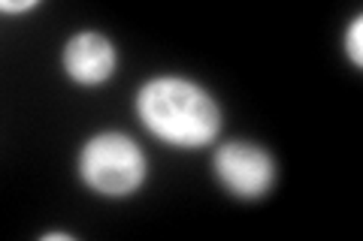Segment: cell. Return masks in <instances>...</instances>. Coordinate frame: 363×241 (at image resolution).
Instances as JSON below:
<instances>
[{
    "mask_svg": "<svg viewBox=\"0 0 363 241\" xmlns=\"http://www.w3.org/2000/svg\"><path fill=\"white\" fill-rule=\"evenodd\" d=\"M145 130L173 148L209 145L221 130V112L200 85L179 76H157L136 94Z\"/></svg>",
    "mask_w": 363,
    "mask_h": 241,
    "instance_id": "6da1fadb",
    "label": "cell"
},
{
    "mask_svg": "<svg viewBox=\"0 0 363 241\" xmlns=\"http://www.w3.org/2000/svg\"><path fill=\"white\" fill-rule=\"evenodd\" d=\"M79 175L94 193L128 196L145 181V154L130 136L100 133L79 154Z\"/></svg>",
    "mask_w": 363,
    "mask_h": 241,
    "instance_id": "7a4b0ae2",
    "label": "cell"
},
{
    "mask_svg": "<svg viewBox=\"0 0 363 241\" xmlns=\"http://www.w3.org/2000/svg\"><path fill=\"white\" fill-rule=\"evenodd\" d=\"M215 175L240 199H257L276 184V163L260 145L227 142L215 151Z\"/></svg>",
    "mask_w": 363,
    "mask_h": 241,
    "instance_id": "3957f363",
    "label": "cell"
},
{
    "mask_svg": "<svg viewBox=\"0 0 363 241\" xmlns=\"http://www.w3.org/2000/svg\"><path fill=\"white\" fill-rule=\"evenodd\" d=\"M64 70L79 85H104L116 73V45L94 30L76 33L64 45Z\"/></svg>",
    "mask_w": 363,
    "mask_h": 241,
    "instance_id": "277c9868",
    "label": "cell"
},
{
    "mask_svg": "<svg viewBox=\"0 0 363 241\" xmlns=\"http://www.w3.org/2000/svg\"><path fill=\"white\" fill-rule=\"evenodd\" d=\"M345 52L351 57V64L354 66H363V18L357 16L351 21V28L345 33Z\"/></svg>",
    "mask_w": 363,
    "mask_h": 241,
    "instance_id": "5b68a950",
    "label": "cell"
},
{
    "mask_svg": "<svg viewBox=\"0 0 363 241\" xmlns=\"http://www.w3.org/2000/svg\"><path fill=\"white\" fill-rule=\"evenodd\" d=\"M33 6H40V0H4V4H0L4 13H28Z\"/></svg>",
    "mask_w": 363,
    "mask_h": 241,
    "instance_id": "8992f818",
    "label": "cell"
}]
</instances>
